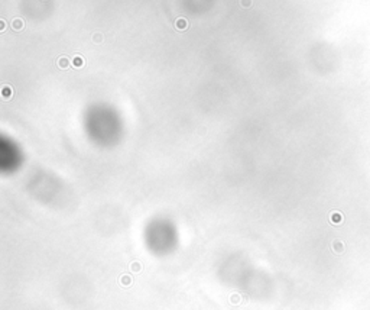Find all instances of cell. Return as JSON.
Here are the masks:
<instances>
[{
	"mask_svg": "<svg viewBox=\"0 0 370 310\" xmlns=\"http://www.w3.org/2000/svg\"><path fill=\"white\" fill-rule=\"evenodd\" d=\"M84 64H86V60H84V57L80 55V54H74L71 57V65L74 68H82Z\"/></svg>",
	"mask_w": 370,
	"mask_h": 310,
	"instance_id": "1",
	"label": "cell"
},
{
	"mask_svg": "<svg viewBox=\"0 0 370 310\" xmlns=\"http://www.w3.org/2000/svg\"><path fill=\"white\" fill-rule=\"evenodd\" d=\"M10 26H12V29H13V31H16V32H20V31H23V29H25V20L20 19V18H14V19L12 20Z\"/></svg>",
	"mask_w": 370,
	"mask_h": 310,
	"instance_id": "2",
	"label": "cell"
},
{
	"mask_svg": "<svg viewBox=\"0 0 370 310\" xmlns=\"http://www.w3.org/2000/svg\"><path fill=\"white\" fill-rule=\"evenodd\" d=\"M0 93H2V97H3V100H9L10 97H13V89H12V87L9 86V84H5V86L2 87Z\"/></svg>",
	"mask_w": 370,
	"mask_h": 310,
	"instance_id": "3",
	"label": "cell"
},
{
	"mask_svg": "<svg viewBox=\"0 0 370 310\" xmlns=\"http://www.w3.org/2000/svg\"><path fill=\"white\" fill-rule=\"evenodd\" d=\"M70 58L68 57H65V55H62V57H59L57 60V65H58V68H61V70H66V68L70 67Z\"/></svg>",
	"mask_w": 370,
	"mask_h": 310,
	"instance_id": "4",
	"label": "cell"
},
{
	"mask_svg": "<svg viewBox=\"0 0 370 310\" xmlns=\"http://www.w3.org/2000/svg\"><path fill=\"white\" fill-rule=\"evenodd\" d=\"M175 28L178 29V31H187V29H188V20L185 19V18H178V19L175 20Z\"/></svg>",
	"mask_w": 370,
	"mask_h": 310,
	"instance_id": "5",
	"label": "cell"
},
{
	"mask_svg": "<svg viewBox=\"0 0 370 310\" xmlns=\"http://www.w3.org/2000/svg\"><path fill=\"white\" fill-rule=\"evenodd\" d=\"M93 42H94V43H101V42H103V35L100 34V32H95V34H93Z\"/></svg>",
	"mask_w": 370,
	"mask_h": 310,
	"instance_id": "6",
	"label": "cell"
},
{
	"mask_svg": "<svg viewBox=\"0 0 370 310\" xmlns=\"http://www.w3.org/2000/svg\"><path fill=\"white\" fill-rule=\"evenodd\" d=\"M240 5H242V7H250L251 6V0H240Z\"/></svg>",
	"mask_w": 370,
	"mask_h": 310,
	"instance_id": "7",
	"label": "cell"
},
{
	"mask_svg": "<svg viewBox=\"0 0 370 310\" xmlns=\"http://www.w3.org/2000/svg\"><path fill=\"white\" fill-rule=\"evenodd\" d=\"M6 29V20L5 19H0V32H3Z\"/></svg>",
	"mask_w": 370,
	"mask_h": 310,
	"instance_id": "8",
	"label": "cell"
}]
</instances>
